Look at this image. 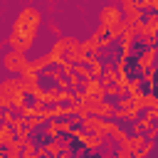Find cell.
<instances>
[{
  "label": "cell",
  "mask_w": 158,
  "mask_h": 158,
  "mask_svg": "<svg viewBox=\"0 0 158 158\" xmlns=\"http://www.w3.org/2000/svg\"><path fill=\"white\" fill-rule=\"evenodd\" d=\"M32 64H35V67H37V72L42 74V72H44L47 67H52L54 62H52V57H49V54H42V57H37V59H32Z\"/></svg>",
  "instance_id": "cell-16"
},
{
  "label": "cell",
  "mask_w": 158,
  "mask_h": 158,
  "mask_svg": "<svg viewBox=\"0 0 158 158\" xmlns=\"http://www.w3.org/2000/svg\"><path fill=\"white\" fill-rule=\"evenodd\" d=\"M59 69H62V74H64V77H72V74H74V64H72V62H62V64H59Z\"/></svg>",
  "instance_id": "cell-24"
},
{
  "label": "cell",
  "mask_w": 158,
  "mask_h": 158,
  "mask_svg": "<svg viewBox=\"0 0 158 158\" xmlns=\"http://www.w3.org/2000/svg\"><path fill=\"white\" fill-rule=\"evenodd\" d=\"M22 156V141H10L2 146V158H20Z\"/></svg>",
  "instance_id": "cell-9"
},
{
  "label": "cell",
  "mask_w": 158,
  "mask_h": 158,
  "mask_svg": "<svg viewBox=\"0 0 158 158\" xmlns=\"http://www.w3.org/2000/svg\"><path fill=\"white\" fill-rule=\"evenodd\" d=\"M111 118H118V121H136V118H138V111H136V109H118V106H116V111H114Z\"/></svg>",
  "instance_id": "cell-11"
},
{
  "label": "cell",
  "mask_w": 158,
  "mask_h": 158,
  "mask_svg": "<svg viewBox=\"0 0 158 158\" xmlns=\"http://www.w3.org/2000/svg\"><path fill=\"white\" fill-rule=\"evenodd\" d=\"M104 96L106 99H118V86L116 84H104Z\"/></svg>",
  "instance_id": "cell-22"
},
{
  "label": "cell",
  "mask_w": 158,
  "mask_h": 158,
  "mask_svg": "<svg viewBox=\"0 0 158 158\" xmlns=\"http://www.w3.org/2000/svg\"><path fill=\"white\" fill-rule=\"evenodd\" d=\"M118 20H123V12H121V7H118V5L109 2V5H104V7L99 10V27L109 30V27H111V25H116Z\"/></svg>",
  "instance_id": "cell-3"
},
{
  "label": "cell",
  "mask_w": 158,
  "mask_h": 158,
  "mask_svg": "<svg viewBox=\"0 0 158 158\" xmlns=\"http://www.w3.org/2000/svg\"><path fill=\"white\" fill-rule=\"evenodd\" d=\"M81 91H84L86 96H96V94H104V84H101V79L91 77V79H86V81L81 84Z\"/></svg>",
  "instance_id": "cell-7"
},
{
  "label": "cell",
  "mask_w": 158,
  "mask_h": 158,
  "mask_svg": "<svg viewBox=\"0 0 158 158\" xmlns=\"http://www.w3.org/2000/svg\"><path fill=\"white\" fill-rule=\"evenodd\" d=\"M114 42H116V40H114V37H111V35L106 32V35H104V37L99 40V49H109V47H111Z\"/></svg>",
  "instance_id": "cell-23"
},
{
  "label": "cell",
  "mask_w": 158,
  "mask_h": 158,
  "mask_svg": "<svg viewBox=\"0 0 158 158\" xmlns=\"http://www.w3.org/2000/svg\"><path fill=\"white\" fill-rule=\"evenodd\" d=\"M44 133H47V141L59 138V126H57V118H49V121L44 123Z\"/></svg>",
  "instance_id": "cell-13"
},
{
  "label": "cell",
  "mask_w": 158,
  "mask_h": 158,
  "mask_svg": "<svg viewBox=\"0 0 158 158\" xmlns=\"http://www.w3.org/2000/svg\"><path fill=\"white\" fill-rule=\"evenodd\" d=\"M86 64H89V72H91V77L101 79V72H104V62H99V57H91Z\"/></svg>",
  "instance_id": "cell-15"
},
{
  "label": "cell",
  "mask_w": 158,
  "mask_h": 158,
  "mask_svg": "<svg viewBox=\"0 0 158 158\" xmlns=\"http://www.w3.org/2000/svg\"><path fill=\"white\" fill-rule=\"evenodd\" d=\"M15 138H17V141H27V138H32V128H27V126L22 123L20 128H15Z\"/></svg>",
  "instance_id": "cell-21"
},
{
  "label": "cell",
  "mask_w": 158,
  "mask_h": 158,
  "mask_svg": "<svg viewBox=\"0 0 158 158\" xmlns=\"http://www.w3.org/2000/svg\"><path fill=\"white\" fill-rule=\"evenodd\" d=\"M153 123H156V118H151V116L146 114L143 118H136V121H133V133H146Z\"/></svg>",
  "instance_id": "cell-12"
},
{
  "label": "cell",
  "mask_w": 158,
  "mask_h": 158,
  "mask_svg": "<svg viewBox=\"0 0 158 158\" xmlns=\"http://www.w3.org/2000/svg\"><path fill=\"white\" fill-rule=\"evenodd\" d=\"M156 57H158V47H146L141 54H136V69L146 72V69L156 67Z\"/></svg>",
  "instance_id": "cell-5"
},
{
  "label": "cell",
  "mask_w": 158,
  "mask_h": 158,
  "mask_svg": "<svg viewBox=\"0 0 158 158\" xmlns=\"http://www.w3.org/2000/svg\"><path fill=\"white\" fill-rule=\"evenodd\" d=\"M123 30H126V20H118L116 25H111V27H109V35H111L114 40H121Z\"/></svg>",
  "instance_id": "cell-18"
},
{
  "label": "cell",
  "mask_w": 158,
  "mask_h": 158,
  "mask_svg": "<svg viewBox=\"0 0 158 158\" xmlns=\"http://www.w3.org/2000/svg\"><path fill=\"white\" fill-rule=\"evenodd\" d=\"M57 126H59V133H64V136H69L72 128H74V123L69 118H57Z\"/></svg>",
  "instance_id": "cell-20"
},
{
  "label": "cell",
  "mask_w": 158,
  "mask_h": 158,
  "mask_svg": "<svg viewBox=\"0 0 158 158\" xmlns=\"http://www.w3.org/2000/svg\"><path fill=\"white\" fill-rule=\"evenodd\" d=\"M74 74H77L81 81L91 79V72H89V64H86V62H79V64H74Z\"/></svg>",
  "instance_id": "cell-17"
},
{
  "label": "cell",
  "mask_w": 158,
  "mask_h": 158,
  "mask_svg": "<svg viewBox=\"0 0 158 158\" xmlns=\"http://www.w3.org/2000/svg\"><path fill=\"white\" fill-rule=\"evenodd\" d=\"M114 111H116V104H114L111 99H101L99 106H96V111H94V116H99V118H111Z\"/></svg>",
  "instance_id": "cell-8"
},
{
  "label": "cell",
  "mask_w": 158,
  "mask_h": 158,
  "mask_svg": "<svg viewBox=\"0 0 158 158\" xmlns=\"http://www.w3.org/2000/svg\"><path fill=\"white\" fill-rule=\"evenodd\" d=\"M52 158H72V153H57V156H52Z\"/></svg>",
  "instance_id": "cell-26"
},
{
  "label": "cell",
  "mask_w": 158,
  "mask_h": 158,
  "mask_svg": "<svg viewBox=\"0 0 158 158\" xmlns=\"http://www.w3.org/2000/svg\"><path fill=\"white\" fill-rule=\"evenodd\" d=\"M106 136H109V141H111V143H116V146H118V143H121V141H123V138H126L128 133H126L123 128H118V126L114 123V126H111V131H109Z\"/></svg>",
  "instance_id": "cell-14"
},
{
  "label": "cell",
  "mask_w": 158,
  "mask_h": 158,
  "mask_svg": "<svg viewBox=\"0 0 158 158\" xmlns=\"http://www.w3.org/2000/svg\"><path fill=\"white\" fill-rule=\"evenodd\" d=\"M42 91H44V104H59V101H57L59 86H52V89H42Z\"/></svg>",
  "instance_id": "cell-19"
},
{
  "label": "cell",
  "mask_w": 158,
  "mask_h": 158,
  "mask_svg": "<svg viewBox=\"0 0 158 158\" xmlns=\"http://www.w3.org/2000/svg\"><path fill=\"white\" fill-rule=\"evenodd\" d=\"M27 62H30L27 54L20 52V49H7V52L2 54V69H5L7 74H20Z\"/></svg>",
  "instance_id": "cell-2"
},
{
  "label": "cell",
  "mask_w": 158,
  "mask_h": 158,
  "mask_svg": "<svg viewBox=\"0 0 158 158\" xmlns=\"http://www.w3.org/2000/svg\"><path fill=\"white\" fill-rule=\"evenodd\" d=\"M42 20H44V17H42V12H40L37 7H32V5L22 7V10L17 12V17H15L12 32H10V37H7L10 49H20V52L27 54V49H32V44H35V40H37V30L42 27Z\"/></svg>",
  "instance_id": "cell-1"
},
{
  "label": "cell",
  "mask_w": 158,
  "mask_h": 158,
  "mask_svg": "<svg viewBox=\"0 0 158 158\" xmlns=\"http://www.w3.org/2000/svg\"><path fill=\"white\" fill-rule=\"evenodd\" d=\"M143 136H146V138H153V141H158V126L153 123V126H151V128H148Z\"/></svg>",
  "instance_id": "cell-25"
},
{
  "label": "cell",
  "mask_w": 158,
  "mask_h": 158,
  "mask_svg": "<svg viewBox=\"0 0 158 158\" xmlns=\"http://www.w3.org/2000/svg\"><path fill=\"white\" fill-rule=\"evenodd\" d=\"M99 126H101V118L94 116V114H89V116L81 121V128H84L86 133H99Z\"/></svg>",
  "instance_id": "cell-10"
},
{
  "label": "cell",
  "mask_w": 158,
  "mask_h": 158,
  "mask_svg": "<svg viewBox=\"0 0 158 158\" xmlns=\"http://www.w3.org/2000/svg\"><path fill=\"white\" fill-rule=\"evenodd\" d=\"M143 138H146L143 133H128V136H126V138H123V141H121L116 148H121V151H126V153H131V156H133V153L141 148Z\"/></svg>",
  "instance_id": "cell-6"
},
{
  "label": "cell",
  "mask_w": 158,
  "mask_h": 158,
  "mask_svg": "<svg viewBox=\"0 0 158 158\" xmlns=\"http://www.w3.org/2000/svg\"><path fill=\"white\" fill-rule=\"evenodd\" d=\"M47 54L52 57V62H54V64L67 62V54H69V35H59V37L52 42V47H49V52H47Z\"/></svg>",
  "instance_id": "cell-4"
},
{
  "label": "cell",
  "mask_w": 158,
  "mask_h": 158,
  "mask_svg": "<svg viewBox=\"0 0 158 158\" xmlns=\"http://www.w3.org/2000/svg\"><path fill=\"white\" fill-rule=\"evenodd\" d=\"M0 158H2V156H0Z\"/></svg>",
  "instance_id": "cell-27"
}]
</instances>
